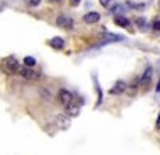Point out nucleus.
<instances>
[{
  "label": "nucleus",
  "instance_id": "1",
  "mask_svg": "<svg viewBox=\"0 0 160 155\" xmlns=\"http://www.w3.org/2000/svg\"><path fill=\"white\" fill-rule=\"evenodd\" d=\"M0 69H2L7 75H15V74H19V62L15 56H7L5 59H2L0 62Z\"/></svg>",
  "mask_w": 160,
  "mask_h": 155
},
{
  "label": "nucleus",
  "instance_id": "2",
  "mask_svg": "<svg viewBox=\"0 0 160 155\" xmlns=\"http://www.w3.org/2000/svg\"><path fill=\"white\" fill-rule=\"evenodd\" d=\"M19 75L22 77L24 80H31V82H32V80H37L38 77H40V75H38V72H35L32 67H28V66L19 69Z\"/></svg>",
  "mask_w": 160,
  "mask_h": 155
},
{
  "label": "nucleus",
  "instance_id": "3",
  "mask_svg": "<svg viewBox=\"0 0 160 155\" xmlns=\"http://www.w3.org/2000/svg\"><path fill=\"white\" fill-rule=\"evenodd\" d=\"M72 99H74V94L69 91V90H59V93H58V101L61 102V104H64V106H68V104H71L72 102Z\"/></svg>",
  "mask_w": 160,
  "mask_h": 155
},
{
  "label": "nucleus",
  "instance_id": "4",
  "mask_svg": "<svg viewBox=\"0 0 160 155\" xmlns=\"http://www.w3.org/2000/svg\"><path fill=\"white\" fill-rule=\"evenodd\" d=\"M151 80H152V67H148V69L144 70V74L139 77V86L146 90V88L149 86Z\"/></svg>",
  "mask_w": 160,
  "mask_h": 155
},
{
  "label": "nucleus",
  "instance_id": "5",
  "mask_svg": "<svg viewBox=\"0 0 160 155\" xmlns=\"http://www.w3.org/2000/svg\"><path fill=\"white\" fill-rule=\"evenodd\" d=\"M56 24L59 26V27H62V29H72V26H74L72 19L68 18V16H64V15H59V16H58Z\"/></svg>",
  "mask_w": 160,
  "mask_h": 155
},
{
  "label": "nucleus",
  "instance_id": "6",
  "mask_svg": "<svg viewBox=\"0 0 160 155\" xmlns=\"http://www.w3.org/2000/svg\"><path fill=\"white\" fill-rule=\"evenodd\" d=\"M56 123H58V126L61 128V130H68V128L71 126V120L68 119V114H59L58 119H56Z\"/></svg>",
  "mask_w": 160,
  "mask_h": 155
},
{
  "label": "nucleus",
  "instance_id": "7",
  "mask_svg": "<svg viewBox=\"0 0 160 155\" xmlns=\"http://www.w3.org/2000/svg\"><path fill=\"white\" fill-rule=\"evenodd\" d=\"M125 90H127V83L120 80V82H117V83L109 90V93H111V94H122V93H125Z\"/></svg>",
  "mask_w": 160,
  "mask_h": 155
},
{
  "label": "nucleus",
  "instance_id": "8",
  "mask_svg": "<svg viewBox=\"0 0 160 155\" xmlns=\"http://www.w3.org/2000/svg\"><path fill=\"white\" fill-rule=\"evenodd\" d=\"M99 13H96V11H90V13H87V15L83 16V21L87 22V24H95V22H98L99 21Z\"/></svg>",
  "mask_w": 160,
  "mask_h": 155
},
{
  "label": "nucleus",
  "instance_id": "9",
  "mask_svg": "<svg viewBox=\"0 0 160 155\" xmlns=\"http://www.w3.org/2000/svg\"><path fill=\"white\" fill-rule=\"evenodd\" d=\"M66 114H68L69 117H77V115L80 114V107L75 106L74 102H71V104L66 106Z\"/></svg>",
  "mask_w": 160,
  "mask_h": 155
},
{
  "label": "nucleus",
  "instance_id": "10",
  "mask_svg": "<svg viewBox=\"0 0 160 155\" xmlns=\"http://www.w3.org/2000/svg\"><path fill=\"white\" fill-rule=\"evenodd\" d=\"M102 38L106 42H122L123 40V35H117V34H109V32H106L104 35H102Z\"/></svg>",
  "mask_w": 160,
  "mask_h": 155
},
{
  "label": "nucleus",
  "instance_id": "11",
  "mask_svg": "<svg viewBox=\"0 0 160 155\" xmlns=\"http://www.w3.org/2000/svg\"><path fill=\"white\" fill-rule=\"evenodd\" d=\"M50 43V46H53L55 50H61V48H64V40L61 37H55V38H51V40L48 42Z\"/></svg>",
  "mask_w": 160,
  "mask_h": 155
},
{
  "label": "nucleus",
  "instance_id": "12",
  "mask_svg": "<svg viewBox=\"0 0 160 155\" xmlns=\"http://www.w3.org/2000/svg\"><path fill=\"white\" fill-rule=\"evenodd\" d=\"M114 22H115L117 26H122V27H128V26H130V21H128L125 16H115V18H114Z\"/></svg>",
  "mask_w": 160,
  "mask_h": 155
},
{
  "label": "nucleus",
  "instance_id": "13",
  "mask_svg": "<svg viewBox=\"0 0 160 155\" xmlns=\"http://www.w3.org/2000/svg\"><path fill=\"white\" fill-rule=\"evenodd\" d=\"M35 58H32V56H26L24 58V64H26V66H28V67H34L35 66Z\"/></svg>",
  "mask_w": 160,
  "mask_h": 155
},
{
  "label": "nucleus",
  "instance_id": "14",
  "mask_svg": "<svg viewBox=\"0 0 160 155\" xmlns=\"http://www.w3.org/2000/svg\"><path fill=\"white\" fill-rule=\"evenodd\" d=\"M152 29H154L155 32H160V19H155V21L152 22Z\"/></svg>",
  "mask_w": 160,
  "mask_h": 155
},
{
  "label": "nucleus",
  "instance_id": "15",
  "mask_svg": "<svg viewBox=\"0 0 160 155\" xmlns=\"http://www.w3.org/2000/svg\"><path fill=\"white\" fill-rule=\"evenodd\" d=\"M26 3H28L29 7H37L40 3V0H26Z\"/></svg>",
  "mask_w": 160,
  "mask_h": 155
},
{
  "label": "nucleus",
  "instance_id": "16",
  "mask_svg": "<svg viewBox=\"0 0 160 155\" xmlns=\"http://www.w3.org/2000/svg\"><path fill=\"white\" fill-rule=\"evenodd\" d=\"M136 22H138V24H139V27H141V29H142V31H144V29H146V21H142V19H141V18H138V19H136Z\"/></svg>",
  "mask_w": 160,
  "mask_h": 155
},
{
  "label": "nucleus",
  "instance_id": "17",
  "mask_svg": "<svg viewBox=\"0 0 160 155\" xmlns=\"http://www.w3.org/2000/svg\"><path fill=\"white\" fill-rule=\"evenodd\" d=\"M99 3H101L102 7H109V5H111V0H99Z\"/></svg>",
  "mask_w": 160,
  "mask_h": 155
},
{
  "label": "nucleus",
  "instance_id": "18",
  "mask_svg": "<svg viewBox=\"0 0 160 155\" xmlns=\"http://www.w3.org/2000/svg\"><path fill=\"white\" fill-rule=\"evenodd\" d=\"M155 130H160V114L157 115V122H155Z\"/></svg>",
  "mask_w": 160,
  "mask_h": 155
},
{
  "label": "nucleus",
  "instance_id": "19",
  "mask_svg": "<svg viewBox=\"0 0 160 155\" xmlns=\"http://www.w3.org/2000/svg\"><path fill=\"white\" fill-rule=\"evenodd\" d=\"M155 91L160 93V80H158V83H157V86H155Z\"/></svg>",
  "mask_w": 160,
  "mask_h": 155
},
{
  "label": "nucleus",
  "instance_id": "20",
  "mask_svg": "<svg viewBox=\"0 0 160 155\" xmlns=\"http://www.w3.org/2000/svg\"><path fill=\"white\" fill-rule=\"evenodd\" d=\"M78 3V0H72V5H77Z\"/></svg>",
  "mask_w": 160,
  "mask_h": 155
},
{
  "label": "nucleus",
  "instance_id": "21",
  "mask_svg": "<svg viewBox=\"0 0 160 155\" xmlns=\"http://www.w3.org/2000/svg\"><path fill=\"white\" fill-rule=\"evenodd\" d=\"M51 2H59V0H51Z\"/></svg>",
  "mask_w": 160,
  "mask_h": 155
}]
</instances>
